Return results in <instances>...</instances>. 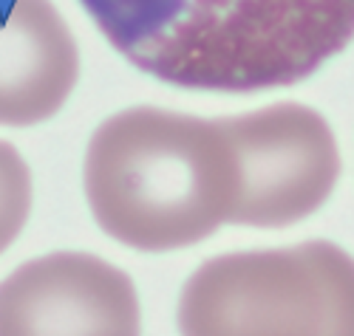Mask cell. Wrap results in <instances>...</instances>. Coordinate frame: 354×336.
Returning <instances> with one entry per match:
<instances>
[{"label": "cell", "mask_w": 354, "mask_h": 336, "mask_svg": "<svg viewBox=\"0 0 354 336\" xmlns=\"http://www.w3.org/2000/svg\"><path fill=\"white\" fill-rule=\"evenodd\" d=\"M102 37L159 82L252 94L298 85L354 37V0H80Z\"/></svg>", "instance_id": "obj_1"}, {"label": "cell", "mask_w": 354, "mask_h": 336, "mask_svg": "<svg viewBox=\"0 0 354 336\" xmlns=\"http://www.w3.org/2000/svg\"><path fill=\"white\" fill-rule=\"evenodd\" d=\"M85 198L100 229L139 252L201 243L232 218L239 164L218 119L128 108L85 150Z\"/></svg>", "instance_id": "obj_2"}, {"label": "cell", "mask_w": 354, "mask_h": 336, "mask_svg": "<svg viewBox=\"0 0 354 336\" xmlns=\"http://www.w3.org/2000/svg\"><path fill=\"white\" fill-rule=\"evenodd\" d=\"M176 319L182 336H354V257L329 240L213 257Z\"/></svg>", "instance_id": "obj_3"}, {"label": "cell", "mask_w": 354, "mask_h": 336, "mask_svg": "<svg viewBox=\"0 0 354 336\" xmlns=\"http://www.w3.org/2000/svg\"><path fill=\"white\" fill-rule=\"evenodd\" d=\"M239 164V201L230 224L281 229L317 212L340 178L332 128L301 102H278L218 119Z\"/></svg>", "instance_id": "obj_4"}, {"label": "cell", "mask_w": 354, "mask_h": 336, "mask_svg": "<svg viewBox=\"0 0 354 336\" xmlns=\"http://www.w3.org/2000/svg\"><path fill=\"white\" fill-rule=\"evenodd\" d=\"M139 297L122 268L85 252L23 263L0 283V336H139Z\"/></svg>", "instance_id": "obj_5"}, {"label": "cell", "mask_w": 354, "mask_h": 336, "mask_svg": "<svg viewBox=\"0 0 354 336\" xmlns=\"http://www.w3.org/2000/svg\"><path fill=\"white\" fill-rule=\"evenodd\" d=\"M80 51L51 0H0V125L32 128L66 105Z\"/></svg>", "instance_id": "obj_6"}, {"label": "cell", "mask_w": 354, "mask_h": 336, "mask_svg": "<svg viewBox=\"0 0 354 336\" xmlns=\"http://www.w3.org/2000/svg\"><path fill=\"white\" fill-rule=\"evenodd\" d=\"M28 212H32V172L9 141H0V255L23 232Z\"/></svg>", "instance_id": "obj_7"}]
</instances>
